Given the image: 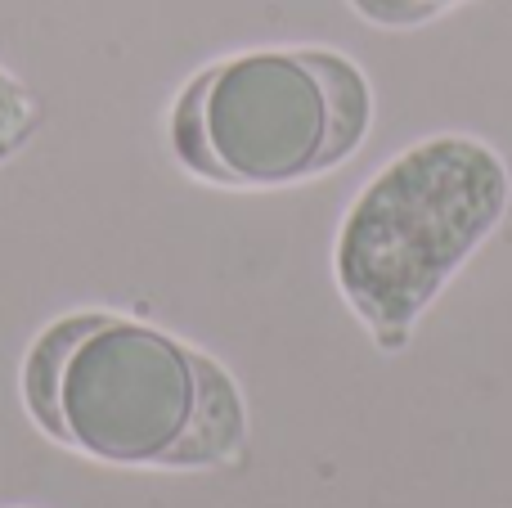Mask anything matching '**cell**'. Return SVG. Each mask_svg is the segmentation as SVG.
I'll return each mask as SVG.
<instances>
[{
  "instance_id": "1",
  "label": "cell",
  "mask_w": 512,
  "mask_h": 508,
  "mask_svg": "<svg viewBox=\"0 0 512 508\" xmlns=\"http://www.w3.org/2000/svg\"><path fill=\"white\" fill-rule=\"evenodd\" d=\"M18 401L50 446L131 473L243 464L252 405L230 365L131 311L45 320L18 360Z\"/></svg>"
},
{
  "instance_id": "2",
  "label": "cell",
  "mask_w": 512,
  "mask_h": 508,
  "mask_svg": "<svg viewBox=\"0 0 512 508\" xmlns=\"http://www.w3.org/2000/svg\"><path fill=\"white\" fill-rule=\"evenodd\" d=\"M508 207L504 153L468 131L423 135L364 180L333 234V288L382 356L409 351L423 315Z\"/></svg>"
},
{
  "instance_id": "3",
  "label": "cell",
  "mask_w": 512,
  "mask_h": 508,
  "mask_svg": "<svg viewBox=\"0 0 512 508\" xmlns=\"http://www.w3.org/2000/svg\"><path fill=\"white\" fill-rule=\"evenodd\" d=\"M378 117L373 81L333 45H261L212 59L167 108V149L212 189H292L346 167Z\"/></svg>"
},
{
  "instance_id": "4",
  "label": "cell",
  "mask_w": 512,
  "mask_h": 508,
  "mask_svg": "<svg viewBox=\"0 0 512 508\" xmlns=\"http://www.w3.org/2000/svg\"><path fill=\"white\" fill-rule=\"evenodd\" d=\"M45 122V104L18 72H9L0 63V167L14 162L18 153H27V144L36 140Z\"/></svg>"
},
{
  "instance_id": "5",
  "label": "cell",
  "mask_w": 512,
  "mask_h": 508,
  "mask_svg": "<svg viewBox=\"0 0 512 508\" xmlns=\"http://www.w3.org/2000/svg\"><path fill=\"white\" fill-rule=\"evenodd\" d=\"M355 18H364L369 27L382 32H409V27H423L432 18L450 14V9L468 5V0H346Z\"/></svg>"
}]
</instances>
